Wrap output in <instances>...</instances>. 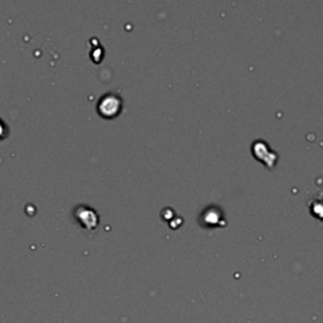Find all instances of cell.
<instances>
[{"label":"cell","mask_w":323,"mask_h":323,"mask_svg":"<svg viewBox=\"0 0 323 323\" xmlns=\"http://www.w3.org/2000/svg\"><path fill=\"white\" fill-rule=\"evenodd\" d=\"M121 107H123V101L116 94L104 95L97 104V110L104 118H114L120 113Z\"/></svg>","instance_id":"6da1fadb"},{"label":"cell","mask_w":323,"mask_h":323,"mask_svg":"<svg viewBox=\"0 0 323 323\" xmlns=\"http://www.w3.org/2000/svg\"><path fill=\"white\" fill-rule=\"evenodd\" d=\"M75 217L80 222V225H82V227L89 231L95 230L99 225V216H97L96 211L85 205H80L75 208Z\"/></svg>","instance_id":"7a4b0ae2"},{"label":"cell","mask_w":323,"mask_h":323,"mask_svg":"<svg viewBox=\"0 0 323 323\" xmlns=\"http://www.w3.org/2000/svg\"><path fill=\"white\" fill-rule=\"evenodd\" d=\"M253 152H254L255 157L259 159H262L263 162L267 165H273L275 163L276 156L273 152L269 151V147L264 143L263 140H257L253 146Z\"/></svg>","instance_id":"3957f363"}]
</instances>
